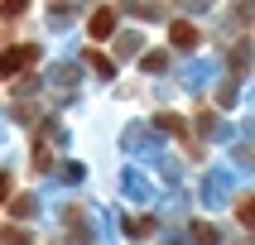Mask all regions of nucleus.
Listing matches in <instances>:
<instances>
[{
  "label": "nucleus",
  "instance_id": "nucleus-6",
  "mask_svg": "<svg viewBox=\"0 0 255 245\" xmlns=\"http://www.w3.org/2000/svg\"><path fill=\"white\" fill-rule=\"evenodd\" d=\"M29 10V5H19V0H14V5H0V14H10V19H14V14H24Z\"/></svg>",
  "mask_w": 255,
  "mask_h": 245
},
{
  "label": "nucleus",
  "instance_id": "nucleus-1",
  "mask_svg": "<svg viewBox=\"0 0 255 245\" xmlns=\"http://www.w3.org/2000/svg\"><path fill=\"white\" fill-rule=\"evenodd\" d=\"M34 58H39V48H5V53H0V77H14V72H24Z\"/></svg>",
  "mask_w": 255,
  "mask_h": 245
},
{
  "label": "nucleus",
  "instance_id": "nucleus-5",
  "mask_svg": "<svg viewBox=\"0 0 255 245\" xmlns=\"http://www.w3.org/2000/svg\"><path fill=\"white\" fill-rule=\"evenodd\" d=\"M193 241L198 245H217V231L207 226V221H198V226H193Z\"/></svg>",
  "mask_w": 255,
  "mask_h": 245
},
{
  "label": "nucleus",
  "instance_id": "nucleus-2",
  "mask_svg": "<svg viewBox=\"0 0 255 245\" xmlns=\"http://www.w3.org/2000/svg\"><path fill=\"white\" fill-rule=\"evenodd\" d=\"M169 39H173V48H193V43H198V29L188 24V19H173Z\"/></svg>",
  "mask_w": 255,
  "mask_h": 245
},
{
  "label": "nucleus",
  "instance_id": "nucleus-3",
  "mask_svg": "<svg viewBox=\"0 0 255 245\" xmlns=\"http://www.w3.org/2000/svg\"><path fill=\"white\" fill-rule=\"evenodd\" d=\"M87 29H92V39H106V34L116 29V10H106V5H101V10L92 14V24H87Z\"/></svg>",
  "mask_w": 255,
  "mask_h": 245
},
{
  "label": "nucleus",
  "instance_id": "nucleus-7",
  "mask_svg": "<svg viewBox=\"0 0 255 245\" xmlns=\"http://www.w3.org/2000/svg\"><path fill=\"white\" fill-rule=\"evenodd\" d=\"M10 197V173H0V202Z\"/></svg>",
  "mask_w": 255,
  "mask_h": 245
},
{
  "label": "nucleus",
  "instance_id": "nucleus-4",
  "mask_svg": "<svg viewBox=\"0 0 255 245\" xmlns=\"http://www.w3.org/2000/svg\"><path fill=\"white\" fill-rule=\"evenodd\" d=\"M236 216H241L246 226H255V192H251V197H241V202H236Z\"/></svg>",
  "mask_w": 255,
  "mask_h": 245
}]
</instances>
